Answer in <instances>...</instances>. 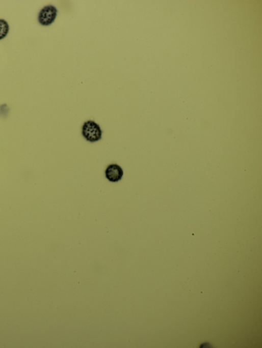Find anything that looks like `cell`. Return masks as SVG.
<instances>
[{
	"mask_svg": "<svg viewBox=\"0 0 262 348\" xmlns=\"http://www.w3.org/2000/svg\"><path fill=\"white\" fill-rule=\"evenodd\" d=\"M58 10L54 6H47L41 9L38 15V22L42 26H50L56 20Z\"/></svg>",
	"mask_w": 262,
	"mask_h": 348,
	"instance_id": "7a4b0ae2",
	"label": "cell"
},
{
	"mask_svg": "<svg viewBox=\"0 0 262 348\" xmlns=\"http://www.w3.org/2000/svg\"><path fill=\"white\" fill-rule=\"evenodd\" d=\"M9 31V26L8 22L4 19H0V40L8 36Z\"/></svg>",
	"mask_w": 262,
	"mask_h": 348,
	"instance_id": "277c9868",
	"label": "cell"
},
{
	"mask_svg": "<svg viewBox=\"0 0 262 348\" xmlns=\"http://www.w3.org/2000/svg\"><path fill=\"white\" fill-rule=\"evenodd\" d=\"M82 135L87 141L95 142L101 139L102 131L96 122L89 121L83 125Z\"/></svg>",
	"mask_w": 262,
	"mask_h": 348,
	"instance_id": "6da1fadb",
	"label": "cell"
},
{
	"mask_svg": "<svg viewBox=\"0 0 262 348\" xmlns=\"http://www.w3.org/2000/svg\"><path fill=\"white\" fill-rule=\"evenodd\" d=\"M106 177L109 181L116 183L123 178V170L120 166L117 164L110 165L105 171Z\"/></svg>",
	"mask_w": 262,
	"mask_h": 348,
	"instance_id": "3957f363",
	"label": "cell"
}]
</instances>
